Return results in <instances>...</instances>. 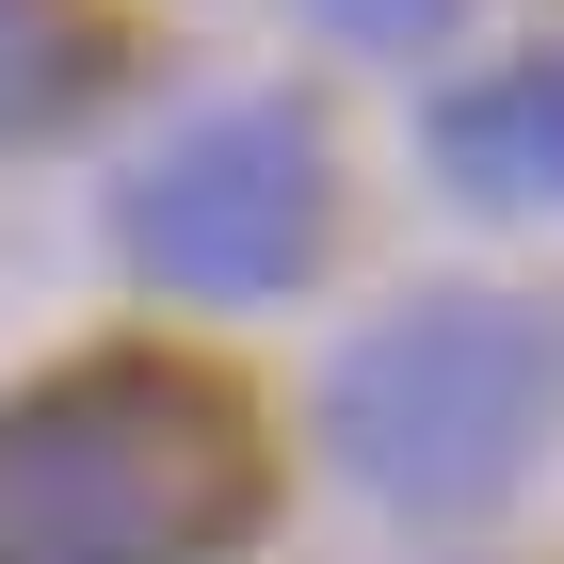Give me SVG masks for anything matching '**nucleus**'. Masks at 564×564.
Listing matches in <instances>:
<instances>
[{
	"mask_svg": "<svg viewBox=\"0 0 564 564\" xmlns=\"http://www.w3.org/2000/svg\"><path fill=\"white\" fill-rule=\"evenodd\" d=\"M420 145H435L452 194H484V210H564V48L452 82V97L420 113Z\"/></svg>",
	"mask_w": 564,
	"mask_h": 564,
	"instance_id": "20e7f679",
	"label": "nucleus"
},
{
	"mask_svg": "<svg viewBox=\"0 0 564 564\" xmlns=\"http://www.w3.org/2000/svg\"><path fill=\"white\" fill-rule=\"evenodd\" d=\"M323 226H339V162H323V113H291V97L194 113V130L113 194L130 274H162V291H194V306L291 291V274L323 259Z\"/></svg>",
	"mask_w": 564,
	"mask_h": 564,
	"instance_id": "7ed1b4c3",
	"label": "nucleus"
},
{
	"mask_svg": "<svg viewBox=\"0 0 564 564\" xmlns=\"http://www.w3.org/2000/svg\"><path fill=\"white\" fill-rule=\"evenodd\" d=\"M549 420V323L500 291H420L323 371V452L403 517H484Z\"/></svg>",
	"mask_w": 564,
	"mask_h": 564,
	"instance_id": "f03ea898",
	"label": "nucleus"
},
{
	"mask_svg": "<svg viewBox=\"0 0 564 564\" xmlns=\"http://www.w3.org/2000/svg\"><path fill=\"white\" fill-rule=\"evenodd\" d=\"M97 82H113V33H97L82 0H0V145L65 130Z\"/></svg>",
	"mask_w": 564,
	"mask_h": 564,
	"instance_id": "39448f33",
	"label": "nucleus"
},
{
	"mask_svg": "<svg viewBox=\"0 0 564 564\" xmlns=\"http://www.w3.org/2000/svg\"><path fill=\"white\" fill-rule=\"evenodd\" d=\"M306 17H323V33H355V48H435L468 0H306Z\"/></svg>",
	"mask_w": 564,
	"mask_h": 564,
	"instance_id": "423d86ee",
	"label": "nucleus"
},
{
	"mask_svg": "<svg viewBox=\"0 0 564 564\" xmlns=\"http://www.w3.org/2000/svg\"><path fill=\"white\" fill-rule=\"evenodd\" d=\"M259 500V420L177 355H82L0 403V564H226Z\"/></svg>",
	"mask_w": 564,
	"mask_h": 564,
	"instance_id": "f257e3e1",
	"label": "nucleus"
}]
</instances>
